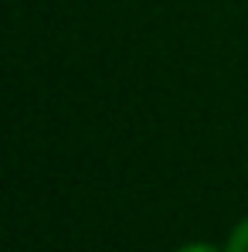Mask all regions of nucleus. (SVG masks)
<instances>
[{
    "label": "nucleus",
    "mask_w": 248,
    "mask_h": 252,
    "mask_svg": "<svg viewBox=\"0 0 248 252\" xmlns=\"http://www.w3.org/2000/svg\"><path fill=\"white\" fill-rule=\"evenodd\" d=\"M228 252H248V218L231 232V239H228Z\"/></svg>",
    "instance_id": "nucleus-1"
},
{
    "label": "nucleus",
    "mask_w": 248,
    "mask_h": 252,
    "mask_svg": "<svg viewBox=\"0 0 248 252\" xmlns=\"http://www.w3.org/2000/svg\"><path fill=\"white\" fill-rule=\"evenodd\" d=\"M177 252H218V249L207 246V242H194V246H184V249H177Z\"/></svg>",
    "instance_id": "nucleus-2"
}]
</instances>
